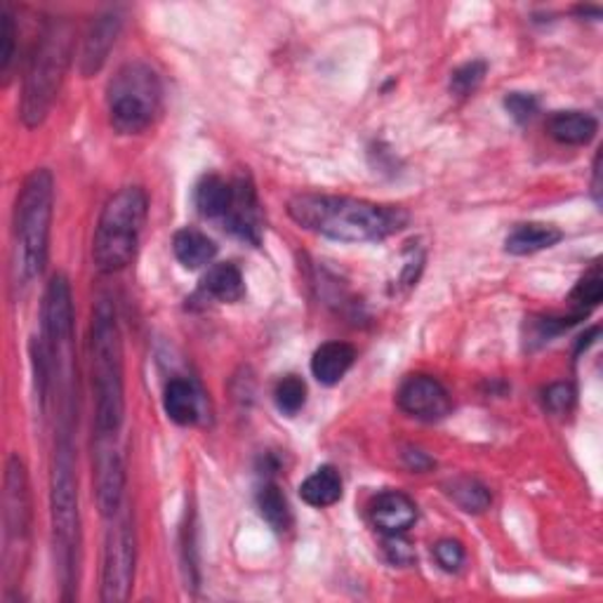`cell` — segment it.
<instances>
[{
  "mask_svg": "<svg viewBox=\"0 0 603 603\" xmlns=\"http://www.w3.org/2000/svg\"><path fill=\"white\" fill-rule=\"evenodd\" d=\"M291 220L311 234L340 244H375L399 234L411 215L399 205H380L352 196L297 193L288 201Z\"/></svg>",
  "mask_w": 603,
  "mask_h": 603,
  "instance_id": "cell-1",
  "label": "cell"
},
{
  "mask_svg": "<svg viewBox=\"0 0 603 603\" xmlns=\"http://www.w3.org/2000/svg\"><path fill=\"white\" fill-rule=\"evenodd\" d=\"M50 515L55 568L64 599H73L79 587L81 564V509H79V472H75V448L71 439V417H62L52 452L50 470Z\"/></svg>",
  "mask_w": 603,
  "mask_h": 603,
  "instance_id": "cell-2",
  "label": "cell"
},
{
  "mask_svg": "<svg viewBox=\"0 0 603 603\" xmlns=\"http://www.w3.org/2000/svg\"><path fill=\"white\" fill-rule=\"evenodd\" d=\"M55 210V179L48 168H36L24 179L12 215L10 279L22 293L43 274L48 262L50 226Z\"/></svg>",
  "mask_w": 603,
  "mask_h": 603,
  "instance_id": "cell-3",
  "label": "cell"
},
{
  "mask_svg": "<svg viewBox=\"0 0 603 603\" xmlns=\"http://www.w3.org/2000/svg\"><path fill=\"white\" fill-rule=\"evenodd\" d=\"M93 391H95V429L97 434H118L126 419V360L123 340L116 319V307L102 297L93 311Z\"/></svg>",
  "mask_w": 603,
  "mask_h": 603,
  "instance_id": "cell-4",
  "label": "cell"
},
{
  "mask_svg": "<svg viewBox=\"0 0 603 603\" xmlns=\"http://www.w3.org/2000/svg\"><path fill=\"white\" fill-rule=\"evenodd\" d=\"M73 38L69 20L52 17L43 22L24 71L20 118L26 128H38L48 118L71 64Z\"/></svg>",
  "mask_w": 603,
  "mask_h": 603,
  "instance_id": "cell-5",
  "label": "cell"
},
{
  "mask_svg": "<svg viewBox=\"0 0 603 603\" xmlns=\"http://www.w3.org/2000/svg\"><path fill=\"white\" fill-rule=\"evenodd\" d=\"M32 488L28 474L20 456H10L3 478V590L5 599H17L24 570L32 554Z\"/></svg>",
  "mask_w": 603,
  "mask_h": 603,
  "instance_id": "cell-6",
  "label": "cell"
},
{
  "mask_svg": "<svg viewBox=\"0 0 603 603\" xmlns=\"http://www.w3.org/2000/svg\"><path fill=\"white\" fill-rule=\"evenodd\" d=\"M146 210L149 199L142 187H123L104 205L93 238V260L104 274L126 269L134 260Z\"/></svg>",
  "mask_w": 603,
  "mask_h": 603,
  "instance_id": "cell-7",
  "label": "cell"
},
{
  "mask_svg": "<svg viewBox=\"0 0 603 603\" xmlns=\"http://www.w3.org/2000/svg\"><path fill=\"white\" fill-rule=\"evenodd\" d=\"M161 104V79L146 62L123 64L107 85L109 123L118 134L144 132L156 120Z\"/></svg>",
  "mask_w": 603,
  "mask_h": 603,
  "instance_id": "cell-8",
  "label": "cell"
},
{
  "mask_svg": "<svg viewBox=\"0 0 603 603\" xmlns=\"http://www.w3.org/2000/svg\"><path fill=\"white\" fill-rule=\"evenodd\" d=\"M134 564H138V540L130 519H116L104 542L102 561V601L123 603L134 587Z\"/></svg>",
  "mask_w": 603,
  "mask_h": 603,
  "instance_id": "cell-9",
  "label": "cell"
},
{
  "mask_svg": "<svg viewBox=\"0 0 603 603\" xmlns=\"http://www.w3.org/2000/svg\"><path fill=\"white\" fill-rule=\"evenodd\" d=\"M118 434H97L95 441V495H97V507L99 515L114 519L123 503V490H126V464L123 456H120V448L116 444Z\"/></svg>",
  "mask_w": 603,
  "mask_h": 603,
  "instance_id": "cell-10",
  "label": "cell"
},
{
  "mask_svg": "<svg viewBox=\"0 0 603 603\" xmlns=\"http://www.w3.org/2000/svg\"><path fill=\"white\" fill-rule=\"evenodd\" d=\"M38 340L50 352L69 350L73 340V297L64 274H55L45 288Z\"/></svg>",
  "mask_w": 603,
  "mask_h": 603,
  "instance_id": "cell-11",
  "label": "cell"
},
{
  "mask_svg": "<svg viewBox=\"0 0 603 603\" xmlns=\"http://www.w3.org/2000/svg\"><path fill=\"white\" fill-rule=\"evenodd\" d=\"M397 401L403 413L422 422H439L452 409L448 389L431 375H411L403 380Z\"/></svg>",
  "mask_w": 603,
  "mask_h": 603,
  "instance_id": "cell-12",
  "label": "cell"
},
{
  "mask_svg": "<svg viewBox=\"0 0 603 603\" xmlns=\"http://www.w3.org/2000/svg\"><path fill=\"white\" fill-rule=\"evenodd\" d=\"M120 28H123V17L116 10H107L97 14V17L90 22L87 32L83 36V48H81V73L85 79L95 75L107 64V59L111 55V48L116 45Z\"/></svg>",
  "mask_w": 603,
  "mask_h": 603,
  "instance_id": "cell-13",
  "label": "cell"
},
{
  "mask_svg": "<svg viewBox=\"0 0 603 603\" xmlns=\"http://www.w3.org/2000/svg\"><path fill=\"white\" fill-rule=\"evenodd\" d=\"M229 234L236 238L246 240V244L260 246L262 240V217H260V203L255 187L250 185L248 177L234 179V203L232 210L222 220Z\"/></svg>",
  "mask_w": 603,
  "mask_h": 603,
  "instance_id": "cell-14",
  "label": "cell"
},
{
  "mask_svg": "<svg viewBox=\"0 0 603 603\" xmlns=\"http://www.w3.org/2000/svg\"><path fill=\"white\" fill-rule=\"evenodd\" d=\"M368 515L382 535H405L417 521V507L401 490H382L373 497Z\"/></svg>",
  "mask_w": 603,
  "mask_h": 603,
  "instance_id": "cell-15",
  "label": "cell"
},
{
  "mask_svg": "<svg viewBox=\"0 0 603 603\" xmlns=\"http://www.w3.org/2000/svg\"><path fill=\"white\" fill-rule=\"evenodd\" d=\"M356 360V350L346 342H326L311 356V373L326 387H335L350 373Z\"/></svg>",
  "mask_w": 603,
  "mask_h": 603,
  "instance_id": "cell-16",
  "label": "cell"
},
{
  "mask_svg": "<svg viewBox=\"0 0 603 603\" xmlns=\"http://www.w3.org/2000/svg\"><path fill=\"white\" fill-rule=\"evenodd\" d=\"M549 138L566 146L590 144L599 132V120L584 111H556L547 120Z\"/></svg>",
  "mask_w": 603,
  "mask_h": 603,
  "instance_id": "cell-17",
  "label": "cell"
},
{
  "mask_svg": "<svg viewBox=\"0 0 603 603\" xmlns=\"http://www.w3.org/2000/svg\"><path fill=\"white\" fill-rule=\"evenodd\" d=\"M564 238L561 229H556L554 224L545 222H525L515 226L505 238V250L517 258H525V255H535L540 250L554 248Z\"/></svg>",
  "mask_w": 603,
  "mask_h": 603,
  "instance_id": "cell-18",
  "label": "cell"
},
{
  "mask_svg": "<svg viewBox=\"0 0 603 603\" xmlns=\"http://www.w3.org/2000/svg\"><path fill=\"white\" fill-rule=\"evenodd\" d=\"M163 409L175 425L191 427L201 419V397L196 387L182 377H175L163 391Z\"/></svg>",
  "mask_w": 603,
  "mask_h": 603,
  "instance_id": "cell-19",
  "label": "cell"
},
{
  "mask_svg": "<svg viewBox=\"0 0 603 603\" xmlns=\"http://www.w3.org/2000/svg\"><path fill=\"white\" fill-rule=\"evenodd\" d=\"M201 293L217 302H226V305H234V302H240L246 295L244 274H240V269L234 262L213 264L201 281Z\"/></svg>",
  "mask_w": 603,
  "mask_h": 603,
  "instance_id": "cell-20",
  "label": "cell"
},
{
  "mask_svg": "<svg viewBox=\"0 0 603 603\" xmlns=\"http://www.w3.org/2000/svg\"><path fill=\"white\" fill-rule=\"evenodd\" d=\"M299 497L309 507H316V509H326V507L338 505L342 500V476H340V472L330 464L319 466V470H316L311 476H307L305 481H302Z\"/></svg>",
  "mask_w": 603,
  "mask_h": 603,
  "instance_id": "cell-21",
  "label": "cell"
},
{
  "mask_svg": "<svg viewBox=\"0 0 603 603\" xmlns=\"http://www.w3.org/2000/svg\"><path fill=\"white\" fill-rule=\"evenodd\" d=\"M196 208L208 220H224L234 203V182H226L220 175H205L196 187Z\"/></svg>",
  "mask_w": 603,
  "mask_h": 603,
  "instance_id": "cell-22",
  "label": "cell"
},
{
  "mask_svg": "<svg viewBox=\"0 0 603 603\" xmlns=\"http://www.w3.org/2000/svg\"><path fill=\"white\" fill-rule=\"evenodd\" d=\"M173 252L185 269H201L215 260V240L199 229H179L173 238Z\"/></svg>",
  "mask_w": 603,
  "mask_h": 603,
  "instance_id": "cell-23",
  "label": "cell"
},
{
  "mask_svg": "<svg viewBox=\"0 0 603 603\" xmlns=\"http://www.w3.org/2000/svg\"><path fill=\"white\" fill-rule=\"evenodd\" d=\"M446 495L466 515H481L493 503L490 490L472 476H458L446 484Z\"/></svg>",
  "mask_w": 603,
  "mask_h": 603,
  "instance_id": "cell-24",
  "label": "cell"
},
{
  "mask_svg": "<svg viewBox=\"0 0 603 603\" xmlns=\"http://www.w3.org/2000/svg\"><path fill=\"white\" fill-rule=\"evenodd\" d=\"M258 509L271 531L288 533L293 528V511L288 505V497L283 495V490L276 484H271V481L258 493Z\"/></svg>",
  "mask_w": 603,
  "mask_h": 603,
  "instance_id": "cell-25",
  "label": "cell"
},
{
  "mask_svg": "<svg viewBox=\"0 0 603 603\" xmlns=\"http://www.w3.org/2000/svg\"><path fill=\"white\" fill-rule=\"evenodd\" d=\"M274 401L276 409L283 415H297L302 409H305L307 403V385L302 377L297 375H285L283 380H279L276 389H274Z\"/></svg>",
  "mask_w": 603,
  "mask_h": 603,
  "instance_id": "cell-26",
  "label": "cell"
},
{
  "mask_svg": "<svg viewBox=\"0 0 603 603\" xmlns=\"http://www.w3.org/2000/svg\"><path fill=\"white\" fill-rule=\"evenodd\" d=\"M14 52H17V26H14L10 5H3L0 8V75H3L5 83L10 81Z\"/></svg>",
  "mask_w": 603,
  "mask_h": 603,
  "instance_id": "cell-27",
  "label": "cell"
},
{
  "mask_svg": "<svg viewBox=\"0 0 603 603\" xmlns=\"http://www.w3.org/2000/svg\"><path fill=\"white\" fill-rule=\"evenodd\" d=\"M603 299V279L599 274V267H594L590 274H584L576 288L570 293V302L578 307V314H587L590 309L599 307V302Z\"/></svg>",
  "mask_w": 603,
  "mask_h": 603,
  "instance_id": "cell-28",
  "label": "cell"
},
{
  "mask_svg": "<svg viewBox=\"0 0 603 603\" xmlns=\"http://www.w3.org/2000/svg\"><path fill=\"white\" fill-rule=\"evenodd\" d=\"M486 71H488V64L481 62V59H474V62L462 64L450 75V90L460 97H470L474 90L481 85V81H484Z\"/></svg>",
  "mask_w": 603,
  "mask_h": 603,
  "instance_id": "cell-29",
  "label": "cell"
},
{
  "mask_svg": "<svg viewBox=\"0 0 603 603\" xmlns=\"http://www.w3.org/2000/svg\"><path fill=\"white\" fill-rule=\"evenodd\" d=\"M542 403L552 415H568L576 405V387L568 382H554L542 394Z\"/></svg>",
  "mask_w": 603,
  "mask_h": 603,
  "instance_id": "cell-30",
  "label": "cell"
},
{
  "mask_svg": "<svg viewBox=\"0 0 603 603\" xmlns=\"http://www.w3.org/2000/svg\"><path fill=\"white\" fill-rule=\"evenodd\" d=\"M434 559L436 564H439L444 570L448 572H458L466 559V554H464V547H462V542L458 540H439L434 545Z\"/></svg>",
  "mask_w": 603,
  "mask_h": 603,
  "instance_id": "cell-31",
  "label": "cell"
},
{
  "mask_svg": "<svg viewBox=\"0 0 603 603\" xmlns=\"http://www.w3.org/2000/svg\"><path fill=\"white\" fill-rule=\"evenodd\" d=\"M505 109L517 123H528V120H533L540 111V102L531 93H509L505 97Z\"/></svg>",
  "mask_w": 603,
  "mask_h": 603,
  "instance_id": "cell-32",
  "label": "cell"
},
{
  "mask_svg": "<svg viewBox=\"0 0 603 603\" xmlns=\"http://www.w3.org/2000/svg\"><path fill=\"white\" fill-rule=\"evenodd\" d=\"M387 542H385V549L389 554V559L394 561V564H409L413 561V549L409 542L403 540V535H385Z\"/></svg>",
  "mask_w": 603,
  "mask_h": 603,
  "instance_id": "cell-33",
  "label": "cell"
},
{
  "mask_svg": "<svg viewBox=\"0 0 603 603\" xmlns=\"http://www.w3.org/2000/svg\"><path fill=\"white\" fill-rule=\"evenodd\" d=\"M405 458H409V464L413 466L415 472H422V470H427V466H431V460L425 456V452H419V450H409V452H405Z\"/></svg>",
  "mask_w": 603,
  "mask_h": 603,
  "instance_id": "cell-34",
  "label": "cell"
}]
</instances>
